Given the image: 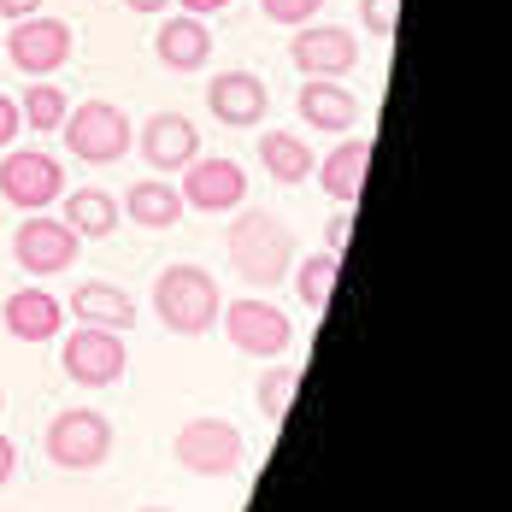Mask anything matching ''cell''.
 Listing matches in <instances>:
<instances>
[{
    "instance_id": "6da1fadb",
    "label": "cell",
    "mask_w": 512,
    "mask_h": 512,
    "mask_svg": "<svg viewBox=\"0 0 512 512\" xmlns=\"http://www.w3.org/2000/svg\"><path fill=\"white\" fill-rule=\"evenodd\" d=\"M224 248H230L236 277L254 283V289H277V283L295 271V259H301L295 254V230H289L277 212H254V206H236Z\"/></svg>"
},
{
    "instance_id": "7a4b0ae2",
    "label": "cell",
    "mask_w": 512,
    "mask_h": 512,
    "mask_svg": "<svg viewBox=\"0 0 512 512\" xmlns=\"http://www.w3.org/2000/svg\"><path fill=\"white\" fill-rule=\"evenodd\" d=\"M148 307H154V318L171 336H206V330L218 324V312H224V295H218V277H212L206 265L177 259V265H165L154 277Z\"/></svg>"
},
{
    "instance_id": "3957f363",
    "label": "cell",
    "mask_w": 512,
    "mask_h": 512,
    "mask_svg": "<svg viewBox=\"0 0 512 512\" xmlns=\"http://www.w3.org/2000/svg\"><path fill=\"white\" fill-rule=\"evenodd\" d=\"M42 454L59 471H101L112 460V418L101 407H65L42 430Z\"/></svg>"
},
{
    "instance_id": "277c9868",
    "label": "cell",
    "mask_w": 512,
    "mask_h": 512,
    "mask_svg": "<svg viewBox=\"0 0 512 512\" xmlns=\"http://www.w3.org/2000/svg\"><path fill=\"white\" fill-rule=\"evenodd\" d=\"M59 130H65L71 159H83V165H118V159L136 148V130H130V118H124V106H118V101L71 106Z\"/></svg>"
},
{
    "instance_id": "5b68a950",
    "label": "cell",
    "mask_w": 512,
    "mask_h": 512,
    "mask_svg": "<svg viewBox=\"0 0 512 512\" xmlns=\"http://www.w3.org/2000/svg\"><path fill=\"white\" fill-rule=\"evenodd\" d=\"M59 365L77 389H112L124 371H130V348L118 330H95V324H77L59 336Z\"/></svg>"
},
{
    "instance_id": "8992f818",
    "label": "cell",
    "mask_w": 512,
    "mask_h": 512,
    "mask_svg": "<svg viewBox=\"0 0 512 512\" xmlns=\"http://www.w3.org/2000/svg\"><path fill=\"white\" fill-rule=\"evenodd\" d=\"M171 454L177 465L189 471V477H230V471H242V454H248V442H242V430L230 424V418H189L183 430H177V442H171Z\"/></svg>"
},
{
    "instance_id": "52a82bcc",
    "label": "cell",
    "mask_w": 512,
    "mask_h": 512,
    "mask_svg": "<svg viewBox=\"0 0 512 512\" xmlns=\"http://www.w3.org/2000/svg\"><path fill=\"white\" fill-rule=\"evenodd\" d=\"M218 324H224V336H230L236 354H254V359H277V354H289V342H295L289 312L277 307V301H265V295L230 301V307L218 312Z\"/></svg>"
},
{
    "instance_id": "ba28073f",
    "label": "cell",
    "mask_w": 512,
    "mask_h": 512,
    "mask_svg": "<svg viewBox=\"0 0 512 512\" xmlns=\"http://www.w3.org/2000/svg\"><path fill=\"white\" fill-rule=\"evenodd\" d=\"M65 195V165L48 148H6L0 159V201L18 212H48Z\"/></svg>"
},
{
    "instance_id": "9c48e42d",
    "label": "cell",
    "mask_w": 512,
    "mask_h": 512,
    "mask_svg": "<svg viewBox=\"0 0 512 512\" xmlns=\"http://www.w3.org/2000/svg\"><path fill=\"white\" fill-rule=\"evenodd\" d=\"M77 48V36H71V24L65 18H48V12H30V18H18L12 30H6V59H12V71H24L30 83L36 77H53L65 59Z\"/></svg>"
},
{
    "instance_id": "30bf717a",
    "label": "cell",
    "mask_w": 512,
    "mask_h": 512,
    "mask_svg": "<svg viewBox=\"0 0 512 512\" xmlns=\"http://www.w3.org/2000/svg\"><path fill=\"white\" fill-rule=\"evenodd\" d=\"M77 236L65 230V218H48V212H30L18 230H12V259H18V271L30 277V283H48L59 271H71L77 265Z\"/></svg>"
},
{
    "instance_id": "8fae6325",
    "label": "cell",
    "mask_w": 512,
    "mask_h": 512,
    "mask_svg": "<svg viewBox=\"0 0 512 512\" xmlns=\"http://www.w3.org/2000/svg\"><path fill=\"white\" fill-rule=\"evenodd\" d=\"M289 65L301 77H348L359 65V36L348 24H295L289 36Z\"/></svg>"
},
{
    "instance_id": "7c38bea8",
    "label": "cell",
    "mask_w": 512,
    "mask_h": 512,
    "mask_svg": "<svg viewBox=\"0 0 512 512\" xmlns=\"http://www.w3.org/2000/svg\"><path fill=\"white\" fill-rule=\"evenodd\" d=\"M177 195H183L189 212H236V206H248V171L236 159L195 154L183 165V189Z\"/></svg>"
},
{
    "instance_id": "4fadbf2b",
    "label": "cell",
    "mask_w": 512,
    "mask_h": 512,
    "mask_svg": "<svg viewBox=\"0 0 512 512\" xmlns=\"http://www.w3.org/2000/svg\"><path fill=\"white\" fill-rule=\"evenodd\" d=\"M206 112H212L224 130H259V118L271 112V89H265L259 71L230 65V71H218V77L206 83Z\"/></svg>"
},
{
    "instance_id": "5bb4252c",
    "label": "cell",
    "mask_w": 512,
    "mask_h": 512,
    "mask_svg": "<svg viewBox=\"0 0 512 512\" xmlns=\"http://www.w3.org/2000/svg\"><path fill=\"white\" fill-rule=\"evenodd\" d=\"M136 148H142V165H154V177H171V171H183L189 159L201 154V124L183 118V112H154L142 124Z\"/></svg>"
},
{
    "instance_id": "9a60e30c",
    "label": "cell",
    "mask_w": 512,
    "mask_h": 512,
    "mask_svg": "<svg viewBox=\"0 0 512 512\" xmlns=\"http://www.w3.org/2000/svg\"><path fill=\"white\" fill-rule=\"evenodd\" d=\"M295 112L307 130H324V136H348L359 124V95L342 83V77H301L295 89Z\"/></svg>"
},
{
    "instance_id": "2e32d148",
    "label": "cell",
    "mask_w": 512,
    "mask_h": 512,
    "mask_svg": "<svg viewBox=\"0 0 512 512\" xmlns=\"http://www.w3.org/2000/svg\"><path fill=\"white\" fill-rule=\"evenodd\" d=\"M0 330L12 336V342H53L59 330H65V301L48 295L42 283H24V289H12L6 295V307H0Z\"/></svg>"
},
{
    "instance_id": "e0dca14e",
    "label": "cell",
    "mask_w": 512,
    "mask_h": 512,
    "mask_svg": "<svg viewBox=\"0 0 512 512\" xmlns=\"http://www.w3.org/2000/svg\"><path fill=\"white\" fill-rule=\"evenodd\" d=\"M365 171H371V142H365V136H342L330 154L312 165L318 189H324L336 206H354L359 195H365Z\"/></svg>"
},
{
    "instance_id": "ac0fdd59",
    "label": "cell",
    "mask_w": 512,
    "mask_h": 512,
    "mask_svg": "<svg viewBox=\"0 0 512 512\" xmlns=\"http://www.w3.org/2000/svg\"><path fill=\"white\" fill-rule=\"evenodd\" d=\"M65 312H71L77 324H95V330H118V336H124V330L136 324V295L118 289V283H106V277H89V283L71 289Z\"/></svg>"
},
{
    "instance_id": "d6986e66",
    "label": "cell",
    "mask_w": 512,
    "mask_h": 512,
    "mask_svg": "<svg viewBox=\"0 0 512 512\" xmlns=\"http://www.w3.org/2000/svg\"><path fill=\"white\" fill-rule=\"evenodd\" d=\"M154 59L165 71H177V77L201 71L206 59H212V30H206V18H189V12L165 18L154 30Z\"/></svg>"
},
{
    "instance_id": "ffe728a7",
    "label": "cell",
    "mask_w": 512,
    "mask_h": 512,
    "mask_svg": "<svg viewBox=\"0 0 512 512\" xmlns=\"http://www.w3.org/2000/svg\"><path fill=\"white\" fill-rule=\"evenodd\" d=\"M259 165H265V177L277 189H301V183H312L318 154L307 148V136H295V130H259Z\"/></svg>"
},
{
    "instance_id": "44dd1931",
    "label": "cell",
    "mask_w": 512,
    "mask_h": 512,
    "mask_svg": "<svg viewBox=\"0 0 512 512\" xmlns=\"http://www.w3.org/2000/svg\"><path fill=\"white\" fill-rule=\"evenodd\" d=\"M118 212H124L136 230H171V224L183 218V195H177V183H171V177H142V183H130V189H124Z\"/></svg>"
},
{
    "instance_id": "7402d4cb",
    "label": "cell",
    "mask_w": 512,
    "mask_h": 512,
    "mask_svg": "<svg viewBox=\"0 0 512 512\" xmlns=\"http://www.w3.org/2000/svg\"><path fill=\"white\" fill-rule=\"evenodd\" d=\"M59 218H65V230L77 236V242H106L118 224H124V212H118V201L106 195V189H65L59 195Z\"/></svg>"
},
{
    "instance_id": "603a6c76",
    "label": "cell",
    "mask_w": 512,
    "mask_h": 512,
    "mask_svg": "<svg viewBox=\"0 0 512 512\" xmlns=\"http://www.w3.org/2000/svg\"><path fill=\"white\" fill-rule=\"evenodd\" d=\"M65 112H71V95H65L53 77H36V83L18 95V118H24V130H36V136H53V130L65 124Z\"/></svg>"
},
{
    "instance_id": "cb8c5ba5",
    "label": "cell",
    "mask_w": 512,
    "mask_h": 512,
    "mask_svg": "<svg viewBox=\"0 0 512 512\" xmlns=\"http://www.w3.org/2000/svg\"><path fill=\"white\" fill-rule=\"evenodd\" d=\"M336 271H342V254H307V259H295V295H301V307H312V312H324L330 307V295H336Z\"/></svg>"
},
{
    "instance_id": "d4e9b609",
    "label": "cell",
    "mask_w": 512,
    "mask_h": 512,
    "mask_svg": "<svg viewBox=\"0 0 512 512\" xmlns=\"http://www.w3.org/2000/svg\"><path fill=\"white\" fill-rule=\"evenodd\" d=\"M295 389H301V371L295 365H265L259 371V389H254V401H259V412L271 418V424H283L289 418V407H295Z\"/></svg>"
},
{
    "instance_id": "484cf974",
    "label": "cell",
    "mask_w": 512,
    "mask_h": 512,
    "mask_svg": "<svg viewBox=\"0 0 512 512\" xmlns=\"http://www.w3.org/2000/svg\"><path fill=\"white\" fill-rule=\"evenodd\" d=\"M359 24H365L377 42H389L395 24H401V0H359Z\"/></svg>"
},
{
    "instance_id": "4316f807",
    "label": "cell",
    "mask_w": 512,
    "mask_h": 512,
    "mask_svg": "<svg viewBox=\"0 0 512 512\" xmlns=\"http://www.w3.org/2000/svg\"><path fill=\"white\" fill-rule=\"evenodd\" d=\"M259 12H265L271 24H289V30H295V24H312V18L324 12V0H259Z\"/></svg>"
},
{
    "instance_id": "83f0119b",
    "label": "cell",
    "mask_w": 512,
    "mask_h": 512,
    "mask_svg": "<svg viewBox=\"0 0 512 512\" xmlns=\"http://www.w3.org/2000/svg\"><path fill=\"white\" fill-rule=\"evenodd\" d=\"M18 130H24L18 101H12V95H0V154H6V148H18Z\"/></svg>"
},
{
    "instance_id": "f1b7e54d",
    "label": "cell",
    "mask_w": 512,
    "mask_h": 512,
    "mask_svg": "<svg viewBox=\"0 0 512 512\" xmlns=\"http://www.w3.org/2000/svg\"><path fill=\"white\" fill-rule=\"evenodd\" d=\"M12 471H18V442H12V436L0 430V489L12 483Z\"/></svg>"
},
{
    "instance_id": "f546056e",
    "label": "cell",
    "mask_w": 512,
    "mask_h": 512,
    "mask_svg": "<svg viewBox=\"0 0 512 512\" xmlns=\"http://www.w3.org/2000/svg\"><path fill=\"white\" fill-rule=\"evenodd\" d=\"M348 236H354V218H348V212H336V218H330V254H342V248H348Z\"/></svg>"
},
{
    "instance_id": "4dcf8cb0",
    "label": "cell",
    "mask_w": 512,
    "mask_h": 512,
    "mask_svg": "<svg viewBox=\"0 0 512 512\" xmlns=\"http://www.w3.org/2000/svg\"><path fill=\"white\" fill-rule=\"evenodd\" d=\"M30 12H42V0H0V18H6V24H18V18H30Z\"/></svg>"
},
{
    "instance_id": "1f68e13d",
    "label": "cell",
    "mask_w": 512,
    "mask_h": 512,
    "mask_svg": "<svg viewBox=\"0 0 512 512\" xmlns=\"http://www.w3.org/2000/svg\"><path fill=\"white\" fill-rule=\"evenodd\" d=\"M177 6H183L189 18H218V12H224L230 0H177Z\"/></svg>"
},
{
    "instance_id": "d6a6232c",
    "label": "cell",
    "mask_w": 512,
    "mask_h": 512,
    "mask_svg": "<svg viewBox=\"0 0 512 512\" xmlns=\"http://www.w3.org/2000/svg\"><path fill=\"white\" fill-rule=\"evenodd\" d=\"M171 0H124V12H142V18H159Z\"/></svg>"
},
{
    "instance_id": "836d02e7",
    "label": "cell",
    "mask_w": 512,
    "mask_h": 512,
    "mask_svg": "<svg viewBox=\"0 0 512 512\" xmlns=\"http://www.w3.org/2000/svg\"><path fill=\"white\" fill-rule=\"evenodd\" d=\"M142 512H171V507H142Z\"/></svg>"
},
{
    "instance_id": "e575fe53",
    "label": "cell",
    "mask_w": 512,
    "mask_h": 512,
    "mask_svg": "<svg viewBox=\"0 0 512 512\" xmlns=\"http://www.w3.org/2000/svg\"><path fill=\"white\" fill-rule=\"evenodd\" d=\"M0 412H6V395H0Z\"/></svg>"
}]
</instances>
